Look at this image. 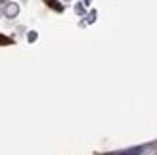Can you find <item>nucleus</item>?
Returning a JSON list of instances; mask_svg holds the SVG:
<instances>
[{
    "label": "nucleus",
    "instance_id": "nucleus-3",
    "mask_svg": "<svg viewBox=\"0 0 157 155\" xmlns=\"http://www.w3.org/2000/svg\"><path fill=\"white\" fill-rule=\"evenodd\" d=\"M12 40H10V38H8V36H2V35H0V44H10Z\"/></svg>",
    "mask_w": 157,
    "mask_h": 155
},
{
    "label": "nucleus",
    "instance_id": "nucleus-2",
    "mask_svg": "<svg viewBox=\"0 0 157 155\" xmlns=\"http://www.w3.org/2000/svg\"><path fill=\"white\" fill-rule=\"evenodd\" d=\"M8 15H15V13H17V6H15V4H12V6H8V12H6Z\"/></svg>",
    "mask_w": 157,
    "mask_h": 155
},
{
    "label": "nucleus",
    "instance_id": "nucleus-1",
    "mask_svg": "<svg viewBox=\"0 0 157 155\" xmlns=\"http://www.w3.org/2000/svg\"><path fill=\"white\" fill-rule=\"evenodd\" d=\"M142 149H144V148H140V146H138V148H130V149H127V151H121L119 155H140V153H142Z\"/></svg>",
    "mask_w": 157,
    "mask_h": 155
}]
</instances>
